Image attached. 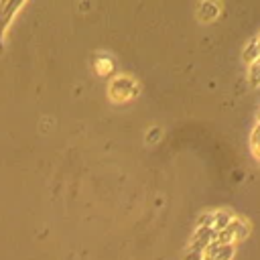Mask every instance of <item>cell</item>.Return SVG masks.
Masks as SVG:
<instances>
[{
	"mask_svg": "<svg viewBox=\"0 0 260 260\" xmlns=\"http://www.w3.org/2000/svg\"><path fill=\"white\" fill-rule=\"evenodd\" d=\"M140 91L138 87V81L130 75H118L110 81V87H108V93L112 98V102H126V100H132L136 98Z\"/></svg>",
	"mask_w": 260,
	"mask_h": 260,
	"instance_id": "obj_1",
	"label": "cell"
},
{
	"mask_svg": "<svg viewBox=\"0 0 260 260\" xmlns=\"http://www.w3.org/2000/svg\"><path fill=\"white\" fill-rule=\"evenodd\" d=\"M248 230H250L248 228V221L234 215L230 219V223L215 234V242H219V244H232L234 246V242H238V240H242V238L248 236Z\"/></svg>",
	"mask_w": 260,
	"mask_h": 260,
	"instance_id": "obj_2",
	"label": "cell"
},
{
	"mask_svg": "<svg viewBox=\"0 0 260 260\" xmlns=\"http://www.w3.org/2000/svg\"><path fill=\"white\" fill-rule=\"evenodd\" d=\"M232 258H234V246L232 244H219L213 240L203 250V260H232Z\"/></svg>",
	"mask_w": 260,
	"mask_h": 260,
	"instance_id": "obj_3",
	"label": "cell"
},
{
	"mask_svg": "<svg viewBox=\"0 0 260 260\" xmlns=\"http://www.w3.org/2000/svg\"><path fill=\"white\" fill-rule=\"evenodd\" d=\"M219 14V4L215 2H201L197 6V18L201 22H209V20H215Z\"/></svg>",
	"mask_w": 260,
	"mask_h": 260,
	"instance_id": "obj_4",
	"label": "cell"
},
{
	"mask_svg": "<svg viewBox=\"0 0 260 260\" xmlns=\"http://www.w3.org/2000/svg\"><path fill=\"white\" fill-rule=\"evenodd\" d=\"M234 215L230 213V211H223V209H219V211H213L211 213V228L215 230V234L219 232V230H223L228 223H230V219H232Z\"/></svg>",
	"mask_w": 260,
	"mask_h": 260,
	"instance_id": "obj_5",
	"label": "cell"
},
{
	"mask_svg": "<svg viewBox=\"0 0 260 260\" xmlns=\"http://www.w3.org/2000/svg\"><path fill=\"white\" fill-rule=\"evenodd\" d=\"M112 67H114V63H112V59L108 55H98V59H95V71L100 75H108L112 71Z\"/></svg>",
	"mask_w": 260,
	"mask_h": 260,
	"instance_id": "obj_6",
	"label": "cell"
},
{
	"mask_svg": "<svg viewBox=\"0 0 260 260\" xmlns=\"http://www.w3.org/2000/svg\"><path fill=\"white\" fill-rule=\"evenodd\" d=\"M258 57H260V55H258L256 37H254V39H250V43H248V45H246V49H244V61H246V63H254Z\"/></svg>",
	"mask_w": 260,
	"mask_h": 260,
	"instance_id": "obj_7",
	"label": "cell"
},
{
	"mask_svg": "<svg viewBox=\"0 0 260 260\" xmlns=\"http://www.w3.org/2000/svg\"><path fill=\"white\" fill-rule=\"evenodd\" d=\"M250 148H252L254 156L260 160V124H256L252 134H250Z\"/></svg>",
	"mask_w": 260,
	"mask_h": 260,
	"instance_id": "obj_8",
	"label": "cell"
},
{
	"mask_svg": "<svg viewBox=\"0 0 260 260\" xmlns=\"http://www.w3.org/2000/svg\"><path fill=\"white\" fill-rule=\"evenodd\" d=\"M248 79L252 81V85H260V57H258L254 63H250Z\"/></svg>",
	"mask_w": 260,
	"mask_h": 260,
	"instance_id": "obj_9",
	"label": "cell"
},
{
	"mask_svg": "<svg viewBox=\"0 0 260 260\" xmlns=\"http://www.w3.org/2000/svg\"><path fill=\"white\" fill-rule=\"evenodd\" d=\"M160 128H150V132H148V136H146V142H150V144H154L158 138H160Z\"/></svg>",
	"mask_w": 260,
	"mask_h": 260,
	"instance_id": "obj_10",
	"label": "cell"
},
{
	"mask_svg": "<svg viewBox=\"0 0 260 260\" xmlns=\"http://www.w3.org/2000/svg\"><path fill=\"white\" fill-rule=\"evenodd\" d=\"M183 260H203V254L201 252H193V250H185Z\"/></svg>",
	"mask_w": 260,
	"mask_h": 260,
	"instance_id": "obj_11",
	"label": "cell"
},
{
	"mask_svg": "<svg viewBox=\"0 0 260 260\" xmlns=\"http://www.w3.org/2000/svg\"><path fill=\"white\" fill-rule=\"evenodd\" d=\"M256 47H258V55H260V32H258V37H256Z\"/></svg>",
	"mask_w": 260,
	"mask_h": 260,
	"instance_id": "obj_12",
	"label": "cell"
},
{
	"mask_svg": "<svg viewBox=\"0 0 260 260\" xmlns=\"http://www.w3.org/2000/svg\"><path fill=\"white\" fill-rule=\"evenodd\" d=\"M258 124H260V110H258Z\"/></svg>",
	"mask_w": 260,
	"mask_h": 260,
	"instance_id": "obj_13",
	"label": "cell"
}]
</instances>
